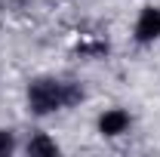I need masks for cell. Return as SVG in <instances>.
I'll use <instances>...</instances> for the list:
<instances>
[{
	"label": "cell",
	"instance_id": "5b68a950",
	"mask_svg": "<svg viewBox=\"0 0 160 157\" xmlns=\"http://www.w3.org/2000/svg\"><path fill=\"white\" fill-rule=\"evenodd\" d=\"M12 145H16V139H12V133L0 129V154H9V151H12Z\"/></svg>",
	"mask_w": 160,
	"mask_h": 157
},
{
	"label": "cell",
	"instance_id": "277c9868",
	"mask_svg": "<svg viewBox=\"0 0 160 157\" xmlns=\"http://www.w3.org/2000/svg\"><path fill=\"white\" fill-rule=\"evenodd\" d=\"M28 154H59V145L49 142L46 136H34L28 142Z\"/></svg>",
	"mask_w": 160,
	"mask_h": 157
},
{
	"label": "cell",
	"instance_id": "7a4b0ae2",
	"mask_svg": "<svg viewBox=\"0 0 160 157\" xmlns=\"http://www.w3.org/2000/svg\"><path fill=\"white\" fill-rule=\"evenodd\" d=\"M160 37V9L157 6H145L139 22H136V40L139 43H151Z\"/></svg>",
	"mask_w": 160,
	"mask_h": 157
},
{
	"label": "cell",
	"instance_id": "3957f363",
	"mask_svg": "<svg viewBox=\"0 0 160 157\" xmlns=\"http://www.w3.org/2000/svg\"><path fill=\"white\" fill-rule=\"evenodd\" d=\"M126 129H129V114L123 108H111V111H105L99 117V133L102 136H120Z\"/></svg>",
	"mask_w": 160,
	"mask_h": 157
},
{
	"label": "cell",
	"instance_id": "6da1fadb",
	"mask_svg": "<svg viewBox=\"0 0 160 157\" xmlns=\"http://www.w3.org/2000/svg\"><path fill=\"white\" fill-rule=\"evenodd\" d=\"M77 99H80V89H77V86L56 83V80H37V83H31V89H28V105H31L34 114L59 111V108L77 102Z\"/></svg>",
	"mask_w": 160,
	"mask_h": 157
}]
</instances>
